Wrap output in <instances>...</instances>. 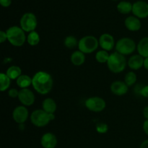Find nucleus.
Segmentation results:
<instances>
[{"instance_id":"obj_1","label":"nucleus","mask_w":148,"mask_h":148,"mask_svg":"<svg viewBox=\"0 0 148 148\" xmlns=\"http://www.w3.org/2000/svg\"><path fill=\"white\" fill-rule=\"evenodd\" d=\"M32 85L38 93L46 95L53 88V80L48 72L40 71L36 72L33 76Z\"/></svg>"},{"instance_id":"obj_2","label":"nucleus","mask_w":148,"mask_h":148,"mask_svg":"<svg viewBox=\"0 0 148 148\" xmlns=\"http://www.w3.org/2000/svg\"><path fill=\"white\" fill-rule=\"evenodd\" d=\"M127 62L124 55L117 51L111 53L107 62V66L113 73H120L125 69Z\"/></svg>"},{"instance_id":"obj_3","label":"nucleus","mask_w":148,"mask_h":148,"mask_svg":"<svg viewBox=\"0 0 148 148\" xmlns=\"http://www.w3.org/2000/svg\"><path fill=\"white\" fill-rule=\"evenodd\" d=\"M7 36V40L12 46L20 47L23 46L26 39L25 31L18 26H12L8 28L6 31Z\"/></svg>"},{"instance_id":"obj_4","label":"nucleus","mask_w":148,"mask_h":148,"mask_svg":"<svg viewBox=\"0 0 148 148\" xmlns=\"http://www.w3.org/2000/svg\"><path fill=\"white\" fill-rule=\"evenodd\" d=\"M55 119L54 114H48L43 109H37L30 115V121L37 127H43Z\"/></svg>"},{"instance_id":"obj_5","label":"nucleus","mask_w":148,"mask_h":148,"mask_svg":"<svg viewBox=\"0 0 148 148\" xmlns=\"http://www.w3.org/2000/svg\"><path fill=\"white\" fill-rule=\"evenodd\" d=\"M99 46V40L92 36H87L79 40L78 48L84 53H91L97 50Z\"/></svg>"},{"instance_id":"obj_6","label":"nucleus","mask_w":148,"mask_h":148,"mask_svg":"<svg viewBox=\"0 0 148 148\" xmlns=\"http://www.w3.org/2000/svg\"><path fill=\"white\" fill-rule=\"evenodd\" d=\"M116 51L124 55H130L135 51L137 46L134 40L130 38H122L116 43Z\"/></svg>"},{"instance_id":"obj_7","label":"nucleus","mask_w":148,"mask_h":148,"mask_svg":"<svg viewBox=\"0 0 148 148\" xmlns=\"http://www.w3.org/2000/svg\"><path fill=\"white\" fill-rule=\"evenodd\" d=\"M20 27L25 32L30 33L35 31L38 25L37 18L33 13H25L20 19Z\"/></svg>"},{"instance_id":"obj_8","label":"nucleus","mask_w":148,"mask_h":148,"mask_svg":"<svg viewBox=\"0 0 148 148\" xmlns=\"http://www.w3.org/2000/svg\"><path fill=\"white\" fill-rule=\"evenodd\" d=\"M85 106L92 112H101L106 108V103L104 99L101 97H90L85 101Z\"/></svg>"},{"instance_id":"obj_9","label":"nucleus","mask_w":148,"mask_h":148,"mask_svg":"<svg viewBox=\"0 0 148 148\" xmlns=\"http://www.w3.org/2000/svg\"><path fill=\"white\" fill-rule=\"evenodd\" d=\"M18 99L25 106H30L34 103L36 97L33 91L28 88H25L21 89L19 92Z\"/></svg>"},{"instance_id":"obj_10","label":"nucleus","mask_w":148,"mask_h":148,"mask_svg":"<svg viewBox=\"0 0 148 148\" xmlns=\"http://www.w3.org/2000/svg\"><path fill=\"white\" fill-rule=\"evenodd\" d=\"M29 116L28 110L25 106L16 107L12 112V117L16 123L23 124L27 121Z\"/></svg>"},{"instance_id":"obj_11","label":"nucleus","mask_w":148,"mask_h":148,"mask_svg":"<svg viewBox=\"0 0 148 148\" xmlns=\"http://www.w3.org/2000/svg\"><path fill=\"white\" fill-rule=\"evenodd\" d=\"M132 12L139 19L146 18L148 17V4L143 1H136L133 4Z\"/></svg>"},{"instance_id":"obj_12","label":"nucleus","mask_w":148,"mask_h":148,"mask_svg":"<svg viewBox=\"0 0 148 148\" xmlns=\"http://www.w3.org/2000/svg\"><path fill=\"white\" fill-rule=\"evenodd\" d=\"M99 46L102 48L103 50L109 51L115 47V40L114 37L109 33H103L100 36Z\"/></svg>"},{"instance_id":"obj_13","label":"nucleus","mask_w":148,"mask_h":148,"mask_svg":"<svg viewBox=\"0 0 148 148\" xmlns=\"http://www.w3.org/2000/svg\"><path fill=\"white\" fill-rule=\"evenodd\" d=\"M40 144L43 148H55L57 145V138L53 133L47 132L42 136Z\"/></svg>"},{"instance_id":"obj_14","label":"nucleus","mask_w":148,"mask_h":148,"mask_svg":"<svg viewBox=\"0 0 148 148\" xmlns=\"http://www.w3.org/2000/svg\"><path fill=\"white\" fill-rule=\"evenodd\" d=\"M128 88L127 84L121 81H115L111 85V91L116 95H124L128 92Z\"/></svg>"},{"instance_id":"obj_15","label":"nucleus","mask_w":148,"mask_h":148,"mask_svg":"<svg viewBox=\"0 0 148 148\" xmlns=\"http://www.w3.org/2000/svg\"><path fill=\"white\" fill-rule=\"evenodd\" d=\"M126 27L130 31H138L141 28V22L138 17L135 16H130L124 21Z\"/></svg>"},{"instance_id":"obj_16","label":"nucleus","mask_w":148,"mask_h":148,"mask_svg":"<svg viewBox=\"0 0 148 148\" xmlns=\"http://www.w3.org/2000/svg\"><path fill=\"white\" fill-rule=\"evenodd\" d=\"M144 60L145 58L140 56V54L134 55L129 59L127 64L130 69L133 70H137L144 66Z\"/></svg>"},{"instance_id":"obj_17","label":"nucleus","mask_w":148,"mask_h":148,"mask_svg":"<svg viewBox=\"0 0 148 148\" xmlns=\"http://www.w3.org/2000/svg\"><path fill=\"white\" fill-rule=\"evenodd\" d=\"M42 107H43V110H44L48 114H53L55 113V111H56L57 106H56V103L55 102L54 100L49 98H46L43 101Z\"/></svg>"},{"instance_id":"obj_18","label":"nucleus","mask_w":148,"mask_h":148,"mask_svg":"<svg viewBox=\"0 0 148 148\" xmlns=\"http://www.w3.org/2000/svg\"><path fill=\"white\" fill-rule=\"evenodd\" d=\"M139 54L144 58L148 57V37H145L140 40L137 46Z\"/></svg>"},{"instance_id":"obj_19","label":"nucleus","mask_w":148,"mask_h":148,"mask_svg":"<svg viewBox=\"0 0 148 148\" xmlns=\"http://www.w3.org/2000/svg\"><path fill=\"white\" fill-rule=\"evenodd\" d=\"M71 62L75 66H80L85 62V53L80 51H75L71 55Z\"/></svg>"},{"instance_id":"obj_20","label":"nucleus","mask_w":148,"mask_h":148,"mask_svg":"<svg viewBox=\"0 0 148 148\" xmlns=\"http://www.w3.org/2000/svg\"><path fill=\"white\" fill-rule=\"evenodd\" d=\"M17 85L22 89L27 88L33 82V78L27 75H22L16 79Z\"/></svg>"},{"instance_id":"obj_21","label":"nucleus","mask_w":148,"mask_h":148,"mask_svg":"<svg viewBox=\"0 0 148 148\" xmlns=\"http://www.w3.org/2000/svg\"><path fill=\"white\" fill-rule=\"evenodd\" d=\"M133 4L130 3V1H122L119 2L117 5V10L121 14H129L131 12H132Z\"/></svg>"},{"instance_id":"obj_22","label":"nucleus","mask_w":148,"mask_h":148,"mask_svg":"<svg viewBox=\"0 0 148 148\" xmlns=\"http://www.w3.org/2000/svg\"><path fill=\"white\" fill-rule=\"evenodd\" d=\"M6 74L11 79H17L20 75H22V70L20 66L14 65L7 69Z\"/></svg>"},{"instance_id":"obj_23","label":"nucleus","mask_w":148,"mask_h":148,"mask_svg":"<svg viewBox=\"0 0 148 148\" xmlns=\"http://www.w3.org/2000/svg\"><path fill=\"white\" fill-rule=\"evenodd\" d=\"M0 90L1 92L7 90L10 86L11 84V79L7 75V74L1 73L0 74Z\"/></svg>"},{"instance_id":"obj_24","label":"nucleus","mask_w":148,"mask_h":148,"mask_svg":"<svg viewBox=\"0 0 148 148\" xmlns=\"http://www.w3.org/2000/svg\"><path fill=\"white\" fill-rule=\"evenodd\" d=\"M40 36L36 31H33L29 33L28 36L27 37V41L29 45L31 46H37L40 43Z\"/></svg>"},{"instance_id":"obj_25","label":"nucleus","mask_w":148,"mask_h":148,"mask_svg":"<svg viewBox=\"0 0 148 148\" xmlns=\"http://www.w3.org/2000/svg\"><path fill=\"white\" fill-rule=\"evenodd\" d=\"M110 54L107 51L101 50L98 51L95 54V59L99 63H107L108 59H109Z\"/></svg>"},{"instance_id":"obj_26","label":"nucleus","mask_w":148,"mask_h":148,"mask_svg":"<svg viewBox=\"0 0 148 148\" xmlns=\"http://www.w3.org/2000/svg\"><path fill=\"white\" fill-rule=\"evenodd\" d=\"M78 43H79V41H77V39L75 36H69L66 37L64 39V46L69 49H73L77 46H78Z\"/></svg>"},{"instance_id":"obj_27","label":"nucleus","mask_w":148,"mask_h":148,"mask_svg":"<svg viewBox=\"0 0 148 148\" xmlns=\"http://www.w3.org/2000/svg\"><path fill=\"white\" fill-rule=\"evenodd\" d=\"M137 81V75L134 72H129L124 77V82L128 87L132 86Z\"/></svg>"},{"instance_id":"obj_28","label":"nucleus","mask_w":148,"mask_h":148,"mask_svg":"<svg viewBox=\"0 0 148 148\" xmlns=\"http://www.w3.org/2000/svg\"><path fill=\"white\" fill-rule=\"evenodd\" d=\"M96 131L100 134H106L108 131V127L105 123H98L96 125Z\"/></svg>"},{"instance_id":"obj_29","label":"nucleus","mask_w":148,"mask_h":148,"mask_svg":"<svg viewBox=\"0 0 148 148\" xmlns=\"http://www.w3.org/2000/svg\"><path fill=\"white\" fill-rule=\"evenodd\" d=\"M19 92H20V91L17 90L15 89V88H12V89H10V90H9L8 95L10 98H18Z\"/></svg>"},{"instance_id":"obj_30","label":"nucleus","mask_w":148,"mask_h":148,"mask_svg":"<svg viewBox=\"0 0 148 148\" xmlns=\"http://www.w3.org/2000/svg\"><path fill=\"white\" fill-rule=\"evenodd\" d=\"M140 95L143 97L148 98V85H145V86L143 87L140 91Z\"/></svg>"},{"instance_id":"obj_31","label":"nucleus","mask_w":148,"mask_h":148,"mask_svg":"<svg viewBox=\"0 0 148 148\" xmlns=\"http://www.w3.org/2000/svg\"><path fill=\"white\" fill-rule=\"evenodd\" d=\"M7 40V33L4 31H0V43H4V41Z\"/></svg>"},{"instance_id":"obj_32","label":"nucleus","mask_w":148,"mask_h":148,"mask_svg":"<svg viewBox=\"0 0 148 148\" xmlns=\"http://www.w3.org/2000/svg\"><path fill=\"white\" fill-rule=\"evenodd\" d=\"M0 3L2 7H8L12 4V0H0Z\"/></svg>"},{"instance_id":"obj_33","label":"nucleus","mask_w":148,"mask_h":148,"mask_svg":"<svg viewBox=\"0 0 148 148\" xmlns=\"http://www.w3.org/2000/svg\"><path fill=\"white\" fill-rule=\"evenodd\" d=\"M143 130L145 132V134L148 135V120L145 121L144 124H143Z\"/></svg>"},{"instance_id":"obj_34","label":"nucleus","mask_w":148,"mask_h":148,"mask_svg":"<svg viewBox=\"0 0 148 148\" xmlns=\"http://www.w3.org/2000/svg\"><path fill=\"white\" fill-rule=\"evenodd\" d=\"M143 116L146 119V120H148V106L145 107L144 110H143Z\"/></svg>"},{"instance_id":"obj_35","label":"nucleus","mask_w":148,"mask_h":148,"mask_svg":"<svg viewBox=\"0 0 148 148\" xmlns=\"http://www.w3.org/2000/svg\"><path fill=\"white\" fill-rule=\"evenodd\" d=\"M140 148H148V140L143 142Z\"/></svg>"},{"instance_id":"obj_36","label":"nucleus","mask_w":148,"mask_h":148,"mask_svg":"<svg viewBox=\"0 0 148 148\" xmlns=\"http://www.w3.org/2000/svg\"><path fill=\"white\" fill-rule=\"evenodd\" d=\"M145 69H146L148 71V57L147 58H145V60H144V66Z\"/></svg>"}]
</instances>
